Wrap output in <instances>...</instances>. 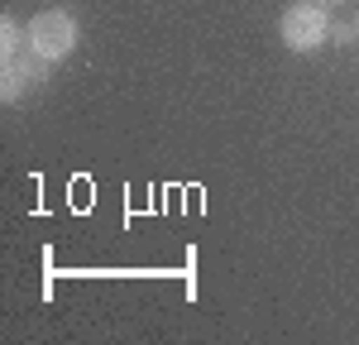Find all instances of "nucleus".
<instances>
[{
    "label": "nucleus",
    "mask_w": 359,
    "mask_h": 345,
    "mask_svg": "<svg viewBox=\"0 0 359 345\" xmlns=\"http://www.w3.org/2000/svg\"><path fill=\"white\" fill-rule=\"evenodd\" d=\"M25 43L34 58H43V62H57V58H67L77 48V20L67 15V10H39L25 29Z\"/></svg>",
    "instance_id": "1"
},
{
    "label": "nucleus",
    "mask_w": 359,
    "mask_h": 345,
    "mask_svg": "<svg viewBox=\"0 0 359 345\" xmlns=\"http://www.w3.org/2000/svg\"><path fill=\"white\" fill-rule=\"evenodd\" d=\"M278 34H283V43L287 48H297V53H311L326 34H331V20H326V10L321 5H311V0H297V5H287L283 10V20H278Z\"/></svg>",
    "instance_id": "2"
},
{
    "label": "nucleus",
    "mask_w": 359,
    "mask_h": 345,
    "mask_svg": "<svg viewBox=\"0 0 359 345\" xmlns=\"http://www.w3.org/2000/svg\"><path fill=\"white\" fill-rule=\"evenodd\" d=\"M43 77H48V62H43V58H5V101H25V91L29 86H39L43 82Z\"/></svg>",
    "instance_id": "3"
},
{
    "label": "nucleus",
    "mask_w": 359,
    "mask_h": 345,
    "mask_svg": "<svg viewBox=\"0 0 359 345\" xmlns=\"http://www.w3.org/2000/svg\"><path fill=\"white\" fill-rule=\"evenodd\" d=\"M0 48H5V58L20 53V29H15V20H10V15L0 20Z\"/></svg>",
    "instance_id": "4"
},
{
    "label": "nucleus",
    "mask_w": 359,
    "mask_h": 345,
    "mask_svg": "<svg viewBox=\"0 0 359 345\" xmlns=\"http://www.w3.org/2000/svg\"><path fill=\"white\" fill-rule=\"evenodd\" d=\"M355 25H359V20H355Z\"/></svg>",
    "instance_id": "5"
}]
</instances>
